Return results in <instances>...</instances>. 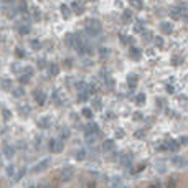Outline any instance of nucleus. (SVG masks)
Instances as JSON below:
<instances>
[{
    "label": "nucleus",
    "instance_id": "obj_27",
    "mask_svg": "<svg viewBox=\"0 0 188 188\" xmlns=\"http://www.w3.org/2000/svg\"><path fill=\"white\" fill-rule=\"evenodd\" d=\"M18 32H20V35H28V33H30V27H28V25H22V27H18Z\"/></svg>",
    "mask_w": 188,
    "mask_h": 188
},
{
    "label": "nucleus",
    "instance_id": "obj_33",
    "mask_svg": "<svg viewBox=\"0 0 188 188\" xmlns=\"http://www.w3.org/2000/svg\"><path fill=\"white\" fill-rule=\"evenodd\" d=\"M109 53H111V51H109L107 48H101V50H99V56H101V58H106V56L109 55Z\"/></svg>",
    "mask_w": 188,
    "mask_h": 188
},
{
    "label": "nucleus",
    "instance_id": "obj_18",
    "mask_svg": "<svg viewBox=\"0 0 188 188\" xmlns=\"http://www.w3.org/2000/svg\"><path fill=\"white\" fill-rule=\"evenodd\" d=\"M102 149L106 152H111V150H114L116 149V144H114V140H106V142L102 144Z\"/></svg>",
    "mask_w": 188,
    "mask_h": 188
},
{
    "label": "nucleus",
    "instance_id": "obj_49",
    "mask_svg": "<svg viewBox=\"0 0 188 188\" xmlns=\"http://www.w3.org/2000/svg\"><path fill=\"white\" fill-rule=\"evenodd\" d=\"M45 64H46L45 60H38V68H45Z\"/></svg>",
    "mask_w": 188,
    "mask_h": 188
},
{
    "label": "nucleus",
    "instance_id": "obj_41",
    "mask_svg": "<svg viewBox=\"0 0 188 188\" xmlns=\"http://www.w3.org/2000/svg\"><path fill=\"white\" fill-rule=\"evenodd\" d=\"M2 87H3L5 91L10 89V81H8V79H3V86H2Z\"/></svg>",
    "mask_w": 188,
    "mask_h": 188
},
{
    "label": "nucleus",
    "instance_id": "obj_22",
    "mask_svg": "<svg viewBox=\"0 0 188 188\" xmlns=\"http://www.w3.org/2000/svg\"><path fill=\"white\" fill-rule=\"evenodd\" d=\"M89 94H91L89 91H83V92H79V94H78V101H79V102H86L87 99H89Z\"/></svg>",
    "mask_w": 188,
    "mask_h": 188
},
{
    "label": "nucleus",
    "instance_id": "obj_44",
    "mask_svg": "<svg viewBox=\"0 0 188 188\" xmlns=\"http://www.w3.org/2000/svg\"><path fill=\"white\" fill-rule=\"evenodd\" d=\"M116 137L117 139H122V137H124V131H122V129H121V131H117L116 132Z\"/></svg>",
    "mask_w": 188,
    "mask_h": 188
},
{
    "label": "nucleus",
    "instance_id": "obj_21",
    "mask_svg": "<svg viewBox=\"0 0 188 188\" xmlns=\"http://www.w3.org/2000/svg\"><path fill=\"white\" fill-rule=\"evenodd\" d=\"M38 127H42V129H48V127H50V117H43V119H38Z\"/></svg>",
    "mask_w": 188,
    "mask_h": 188
},
{
    "label": "nucleus",
    "instance_id": "obj_51",
    "mask_svg": "<svg viewBox=\"0 0 188 188\" xmlns=\"http://www.w3.org/2000/svg\"><path fill=\"white\" fill-rule=\"evenodd\" d=\"M180 144H185V145H186V144H188V137H181V139H180Z\"/></svg>",
    "mask_w": 188,
    "mask_h": 188
},
{
    "label": "nucleus",
    "instance_id": "obj_16",
    "mask_svg": "<svg viewBox=\"0 0 188 188\" xmlns=\"http://www.w3.org/2000/svg\"><path fill=\"white\" fill-rule=\"evenodd\" d=\"M137 81H139V76L137 74H131L127 78V83H129V87H131V89H134V87L137 86Z\"/></svg>",
    "mask_w": 188,
    "mask_h": 188
},
{
    "label": "nucleus",
    "instance_id": "obj_43",
    "mask_svg": "<svg viewBox=\"0 0 188 188\" xmlns=\"http://www.w3.org/2000/svg\"><path fill=\"white\" fill-rule=\"evenodd\" d=\"M3 119L5 121L10 119V112H8V109H5V107H3Z\"/></svg>",
    "mask_w": 188,
    "mask_h": 188
},
{
    "label": "nucleus",
    "instance_id": "obj_53",
    "mask_svg": "<svg viewBox=\"0 0 188 188\" xmlns=\"http://www.w3.org/2000/svg\"><path fill=\"white\" fill-rule=\"evenodd\" d=\"M134 119H136V121H139V119H142V114H140V112H137V114H134Z\"/></svg>",
    "mask_w": 188,
    "mask_h": 188
},
{
    "label": "nucleus",
    "instance_id": "obj_20",
    "mask_svg": "<svg viewBox=\"0 0 188 188\" xmlns=\"http://www.w3.org/2000/svg\"><path fill=\"white\" fill-rule=\"evenodd\" d=\"M172 163H175L177 167H185L186 165V160H185L183 157H173L172 158Z\"/></svg>",
    "mask_w": 188,
    "mask_h": 188
},
{
    "label": "nucleus",
    "instance_id": "obj_34",
    "mask_svg": "<svg viewBox=\"0 0 188 188\" xmlns=\"http://www.w3.org/2000/svg\"><path fill=\"white\" fill-rule=\"evenodd\" d=\"M51 97H53V101H55V104H56V106H60V104H61V101L58 99V91L53 92V96H51Z\"/></svg>",
    "mask_w": 188,
    "mask_h": 188
},
{
    "label": "nucleus",
    "instance_id": "obj_14",
    "mask_svg": "<svg viewBox=\"0 0 188 188\" xmlns=\"http://www.w3.org/2000/svg\"><path fill=\"white\" fill-rule=\"evenodd\" d=\"M71 10H73V8H69L66 3H63V5H61V15H63V18H64V20H68L69 17H71Z\"/></svg>",
    "mask_w": 188,
    "mask_h": 188
},
{
    "label": "nucleus",
    "instance_id": "obj_25",
    "mask_svg": "<svg viewBox=\"0 0 188 188\" xmlns=\"http://www.w3.org/2000/svg\"><path fill=\"white\" fill-rule=\"evenodd\" d=\"M131 5H132L134 8H137V10H140V8L144 7V2H142V0H131Z\"/></svg>",
    "mask_w": 188,
    "mask_h": 188
},
{
    "label": "nucleus",
    "instance_id": "obj_26",
    "mask_svg": "<svg viewBox=\"0 0 188 188\" xmlns=\"http://www.w3.org/2000/svg\"><path fill=\"white\" fill-rule=\"evenodd\" d=\"M60 73V68H58V64H50V74L51 76H56Z\"/></svg>",
    "mask_w": 188,
    "mask_h": 188
},
{
    "label": "nucleus",
    "instance_id": "obj_39",
    "mask_svg": "<svg viewBox=\"0 0 188 188\" xmlns=\"http://www.w3.org/2000/svg\"><path fill=\"white\" fill-rule=\"evenodd\" d=\"M155 45H157V46H163V38H162V37H157V38H155Z\"/></svg>",
    "mask_w": 188,
    "mask_h": 188
},
{
    "label": "nucleus",
    "instance_id": "obj_28",
    "mask_svg": "<svg viewBox=\"0 0 188 188\" xmlns=\"http://www.w3.org/2000/svg\"><path fill=\"white\" fill-rule=\"evenodd\" d=\"M69 136H71V131H69V129H64V127H63V129H61V139L64 140V139H68Z\"/></svg>",
    "mask_w": 188,
    "mask_h": 188
},
{
    "label": "nucleus",
    "instance_id": "obj_2",
    "mask_svg": "<svg viewBox=\"0 0 188 188\" xmlns=\"http://www.w3.org/2000/svg\"><path fill=\"white\" fill-rule=\"evenodd\" d=\"M63 139L61 140H58V139H53L51 142H50V149H51V152H55V154H60V152L63 150Z\"/></svg>",
    "mask_w": 188,
    "mask_h": 188
},
{
    "label": "nucleus",
    "instance_id": "obj_46",
    "mask_svg": "<svg viewBox=\"0 0 188 188\" xmlns=\"http://www.w3.org/2000/svg\"><path fill=\"white\" fill-rule=\"evenodd\" d=\"M121 40H122V42H124V43H131V42H132L131 38H127V37H124V35H121Z\"/></svg>",
    "mask_w": 188,
    "mask_h": 188
},
{
    "label": "nucleus",
    "instance_id": "obj_3",
    "mask_svg": "<svg viewBox=\"0 0 188 188\" xmlns=\"http://www.w3.org/2000/svg\"><path fill=\"white\" fill-rule=\"evenodd\" d=\"M84 132H86V137H94L96 134H99V127H97V124L91 122V124H87V126H86Z\"/></svg>",
    "mask_w": 188,
    "mask_h": 188
},
{
    "label": "nucleus",
    "instance_id": "obj_29",
    "mask_svg": "<svg viewBox=\"0 0 188 188\" xmlns=\"http://www.w3.org/2000/svg\"><path fill=\"white\" fill-rule=\"evenodd\" d=\"M42 18V12H40V8H33V20H40Z\"/></svg>",
    "mask_w": 188,
    "mask_h": 188
},
{
    "label": "nucleus",
    "instance_id": "obj_6",
    "mask_svg": "<svg viewBox=\"0 0 188 188\" xmlns=\"http://www.w3.org/2000/svg\"><path fill=\"white\" fill-rule=\"evenodd\" d=\"M73 175H74V168H73V167H66V168L61 172L60 177H61V180H71Z\"/></svg>",
    "mask_w": 188,
    "mask_h": 188
},
{
    "label": "nucleus",
    "instance_id": "obj_4",
    "mask_svg": "<svg viewBox=\"0 0 188 188\" xmlns=\"http://www.w3.org/2000/svg\"><path fill=\"white\" fill-rule=\"evenodd\" d=\"M64 43H66L68 46H71V48H74V46H76V43H78V35L68 33L66 37H64Z\"/></svg>",
    "mask_w": 188,
    "mask_h": 188
},
{
    "label": "nucleus",
    "instance_id": "obj_45",
    "mask_svg": "<svg viewBox=\"0 0 188 188\" xmlns=\"http://www.w3.org/2000/svg\"><path fill=\"white\" fill-rule=\"evenodd\" d=\"M27 10H28V5H27L25 2H23V3L20 5V12H27Z\"/></svg>",
    "mask_w": 188,
    "mask_h": 188
},
{
    "label": "nucleus",
    "instance_id": "obj_13",
    "mask_svg": "<svg viewBox=\"0 0 188 188\" xmlns=\"http://www.w3.org/2000/svg\"><path fill=\"white\" fill-rule=\"evenodd\" d=\"M121 163L124 167H127L129 163H132V154H131V152H129V154H122L121 155Z\"/></svg>",
    "mask_w": 188,
    "mask_h": 188
},
{
    "label": "nucleus",
    "instance_id": "obj_30",
    "mask_svg": "<svg viewBox=\"0 0 188 188\" xmlns=\"http://www.w3.org/2000/svg\"><path fill=\"white\" fill-rule=\"evenodd\" d=\"M83 116L86 117V119H91V117H92V111L89 107H84L83 109Z\"/></svg>",
    "mask_w": 188,
    "mask_h": 188
},
{
    "label": "nucleus",
    "instance_id": "obj_7",
    "mask_svg": "<svg viewBox=\"0 0 188 188\" xmlns=\"http://www.w3.org/2000/svg\"><path fill=\"white\" fill-rule=\"evenodd\" d=\"M129 55H131V58L134 61H139L140 58H142V51H140L139 48H136V46H132V48L129 50Z\"/></svg>",
    "mask_w": 188,
    "mask_h": 188
},
{
    "label": "nucleus",
    "instance_id": "obj_5",
    "mask_svg": "<svg viewBox=\"0 0 188 188\" xmlns=\"http://www.w3.org/2000/svg\"><path fill=\"white\" fill-rule=\"evenodd\" d=\"M170 17L172 18H175V20H180V18H183V8L181 7H173L172 10H170Z\"/></svg>",
    "mask_w": 188,
    "mask_h": 188
},
{
    "label": "nucleus",
    "instance_id": "obj_37",
    "mask_svg": "<svg viewBox=\"0 0 188 188\" xmlns=\"http://www.w3.org/2000/svg\"><path fill=\"white\" fill-rule=\"evenodd\" d=\"M40 46H42V45H40L38 40H33V42H32V48H33V50H38Z\"/></svg>",
    "mask_w": 188,
    "mask_h": 188
},
{
    "label": "nucleus",
    "instance_id": "obj_55",
    "mask_svg": "<svg viewBox=\"0 0 188 188\" xmlns=\"http://www.w3.org/2000/svg\"><path fill=\"white\" fill-rule=\"evenodd\" d=\"M7 172H8V175H12V173H13V168L8 167V168H7Z\"/></svg>",
    "mask_w": 188,
    "mask_h": 188
},
{
    "label": "nucleus",
    "instance_id": "obj_36",
    "mask_svg": "<svg viewBox=\"0 0 188 188\" xmlns=\"http://www.w3.org/2000/svg\"><path fill=\"white\" fill-rule=\"evenodd\" d=\"M20 111H22V116H25V114H28V112H30V107H28V106H23V107H20Z\"/></svg>",
    "mask_w": 188,
    "mask_h": 188
},
{
    "label": "nucleus",
    "instance_id": "obj_38",
    "mask_svg": "<svg viewBox=\"0 0 188 188\" xmlns=\"http://www.w3.org/2000/svg\"><path fill=\"white\" fill-rule=\"evenodd\" d=\"M28 79H30V76H28V74H25V76H22V78H20L18 81H20L22 84H25V83H28Z\"/></svg>",
    "mask_w": 188,
    "mask_h": 188
},
{
    "label": "nucleus",
    "instance_id": "obj_10",
    "mask_svg": "<svg viewBox=\"0 0 188 188\" xmlns=\"http://www.w3.org/2000/svg\"><path fill=\"white\" fill-rule=\"evenodd\" d=\"M165 144H167V149L172 150V152H177L178 147H180V142H177V140H172V139L165 140Z\"/></svg>",
    "mask_w": 188,
    "mask_h": 188
},
{
    "label": "nucleus",
    "instance_id": "obj_47",
    "mask_svg": "<svg viewBox=\"0 0 188 188\" xmlns=\"http://www.w3.org/2000/svg\"><path fill=\"white\" fill-rule=\"evenodd\" d=\"M23 71H25V74H28V76H32V74H33V69H32V68H25Z\"/></svg>",
    "mask_w": 188,
    "mask_h": 188
},
{
    "label": "nucleus",
    "instance_id": "obj_1",
    "mask_svg": "<svg viewBox=\"0 0 188 188\" xmlns=\"http://www.w3.org/2000/svg\"><path fill=\"white\" fill-rule=\"evenodd\" d=\"M86 33L92 35V37H96V35L101 33V23H99V20H96V18L87 20L86 22Z\"/></svg>",
    "mask_w": 188,
    "mask_h": 188
},
{
    "label": "nucleus",
    "instance_id": "obj_12",
    "mask_svg": "<svg viewBox=\"0 0 188 188\" xmlns=\"http://www.w3.org/2000/svg\"><path fill=\"white\" fill-rule=\"evenodd\" d=\"M33 94H35V101H37L40 106H43L45 101H46V99H45V97H46V96H45V92H42V91H35Z\"/></svg>",
    "mask_w": 188,
    "mask_h": 188
},
{
    "label": "nucleus",
    "instance_id": "obj_8",
    "mask_svg": "<svg viewBox=\"0 0 188 188\" xmlns=\"http://www.w3.org/2000/svg\"><path fill=\"white\" fill-rule=\"evenodd\" d=\"M48 165H50V160H48V158H45V160H43V162H40L37 167H33V172H35V173L43 172V170H46V168H48Z\"/></svg>",
    "mask_w": 188,
    "mask_h": 188
},
{
    "label": "nucleus",
    "instance_id": "obj_50",
    "mask_svg": "<svg viewBox=\"0 0 188 188\" xmlns=\"http://www.w3.org/2000/svg\"><path fill=\"white\" fill-rule=\"evenodd\" d=\"M78 87H79V89H84V87H86V83H84V81H79V83H78Z\"/></svg>",
    "mask_w": 188,
    "mask_h": 188
},
{
    "label": "nucleus",
    "instance_id": "obj_32",
    "mask_svg": "<svg viewBox=\"0 0 188 188\" xmlns=\"http://www.w3.org/2000/svg\"><path fill=\"white\" fill-rule=\"evenodd\" d=\"M76 158H78V160H84L86 158V150H79L78 154H76Z\"/></svg>",
    "mask_w": 188,
    "mask_h": 188
},
{
    "label": "nucleus",
    "instance_id": "obj_52",
    "mask_svg": "<svg viewBox=\"0 0 188 188\" xmlns=\"http://www.w3.org/2000/svg\"><path fill=\"white\" fill-rule=\"evenodd\" d=\"M144 40H147V42L152 40V35H150V33H145V35H144Z\"/></svg>",
    "mask_w": 188,
    "mask_h": 188
},
{
    "label": "nucleus",
    "instance_id": "obj_17",
    "mask_svg": "<svg viewBox=\"0 0 188 188\" xmlns=\"http://www.w3.org/2000/svg\"><path fill=\"white\" fill-rule=\"evenodd\" d=\"M134 32H136V33H142V32H145V23H144L142 20L136 22V25H134Z\"/></svg>",
    "mask_w": 188,
    "mask_h": 188
},
{
    "label": "nucleus",
    "instance_id": "obj_23",
    "mask_svg": "<svg viewBox=\"0 0 188 188\" xmlns=\"http://www.w3.org/2000/svg\"><path fill=\"white\" fill-rule=\"evenodd\" d=\"M145 101H147V96H145V94H137V96H136V104H137V106H144Z\"/></svg>",
    "mask_w": 188,
    "mask_h": 188
},
{
    "label": "nucleus",
    "instance_id": "obj_48",
    "mask_svg": "<svg viewBox=\"0 0 188 188\" xmlns=\"http://www.w3.org/2000/svg\"><path fill=\"white\" fill-rule=\"evenodd\" d=\"M64 66L71 68V66H73V61H71V60H64Z\"/></svg>",
    "mask_w": 188,
    "mask_h": 188
},
{
    "label": "nucleus",
    "instance_id": "obj_9",
    "mask_svg": "<svg viewBox=\"0 0 188 188\" xmlns=\"http://www.w3.org/2000/svg\"><path fill=\"white\" fill-rule=\"evenodd\" d=\"M71 8H73V13H76V15H83L84 13V7H83V3H79V2H73Z\"/></svg>",
    "mask_w": 188,
    "mask_h": 188
},
{
    "label": "nucleus",
    "instance_id": "obj_54",
    "mask_svg": "<svg viewBox=\"0 0 188 188\" xmlns=\"http://www.w3.org/2000/svg\"><path fill=\"white\" fill-rule=\"evenodd\" d=\"M167 92H173V86H167Z\"/></svg>",
    "mask_w": 188,
    "mask_h": 188
},
{
    "label": "nucleus",
    "instance_id": "obj_35",
    "mask_svg": "<svg viewBox=\"0 0 188 188\" xmlns=\"http://www.w3.org/2000/svg\"><path fill=\"white\" fill-rule=\"evenodd\" d=\"M147 167V162H140V165L136 168V173H139V172H142V170Z\"/></svg>",
    "mask_w": 188,
    "mask_h": 188
},
{
    "label": "nucleus",
    "instance_id": "obj_40",
    "mask_svg": "<svg viewBox=\"0 0 188 188\" xmlns=\"http://www.w3.org/2000/svg\"><path fill=\"white\" fill-rule=\"evenodd\" d=\"M15 55L18 56V58H23V56H25V53H23V50H20V48H17V50H15Z\"/></svg>",
    "mask_w": 188,
    "mask_h": 188
},
{
    "label": "nucleus",
    "instance_id": "obj_24",
    "mask_svg": "<svg viewBox=\"0 0 188 188\" xmlns=\"http://www.w3.org/2000/svg\"><path fill=\"white\" fill-rule=\"evenodd\" d=\"M92 107L96 109V111H101L102 102H101V99H99V97H94V99H92Z\"/></svg>",
    "mask_w": 188,
    "mask_h": 188
},
{
    "label": "nucleus",
    "instance_id": "obj_31",
    "mask_svg": "<svg viewBox=\"0 0 188 188\" xmlns=\"http://www.w3.org/2000/svg\"><path fill=\"white\" fill-rule=\"evenodd\" d=\"M12 92H13L15 97H22V96H23V89H22V87H17V89H13Z\"/></svg>",
    "mask_w": 188,
    "mask_h": 188
},
{
    "label": "nucleus",
    "instance_id": "obj_19",
    "mask_svg": "<svg viewBox=\"0 0 188 188\" xmlns=\"http://www.w3.org/2000/svg\"><path fill=\"white\" fill-rule=\"evenodd\" d=\"M15 154V149L13 147H8V145H3V155L7 157V158H12Z\"/></svg>",
    "mask_w": 188,
    "mask_h": 188
},
{
    "label": "nucleus",
    "instance_id": "obj_42",
    "mask_svg": "<svg viewBox=\"0 0 188 188\" xmlns=\"http://www.w3.org/2000/svg\"><path fill=\"white\" fill-rule=\"evenodd\" d=\"M144 136H145L144 131H137V132H136V137H137V139H144Z\"/></svg>",
    "mask_w": 188,
    "mask_h": 188
},
{
    "label": "nucleus",
    "instance_id": "obj_15",
    "mask_svg": "<svg viewBox=\"0 0 188 188\" xmlns=\"http://www.w3.org/2000/svg\"><path fill=\"white\" fill-rule=\"evenodd\" d=\"M132 18H134V15H132V10H124V13H122V22L124 23H131L132 22Z\"/></svg>",
    "mask_w": 188,
    "mask_h": 188
},
{
    "label": "nucleus",
    "instance_id": "obj_11",
    "mask_svg": "<svg viewBox=\"0 0 188 188\" xmlns=\"http://www.w3.org/2000/svg\"><path fill=\"white\" fill-rule=\"evenodd\" d=\"M160 32H163L165 35L172 33V32H173V27H172V23H170V22H163V23H160Z\"/></svg>",
    "mask_w": 188,
    "mask_h": 188
}]
</instances>
